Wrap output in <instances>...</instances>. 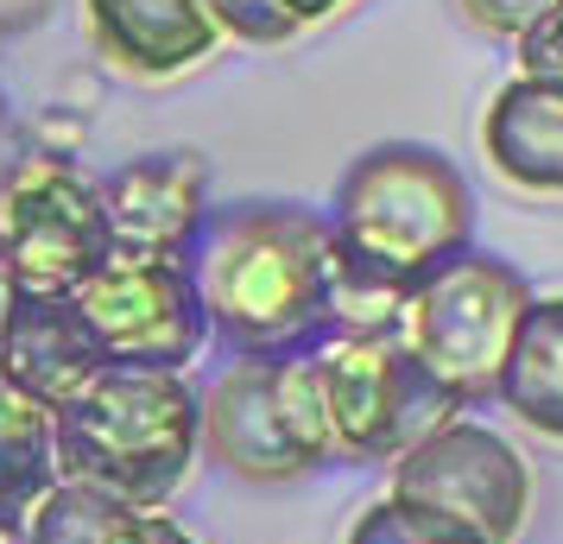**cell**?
I'll list each match as a JSON object with an SVG mask.
<instances>
[{
  "instance_id": "6da1fadb",
  "label": "cell",
  "mask_w": 563,
  "mask_h": 544,
  "mask_svg": "<svg viewBox=\"0 0 563 544\" xmlns=\"http://www.w3.org/2000/svg\"><path fill=\"white\" fill-rule=\"evenodd\" d=\"M190 279L203 291L209 336L234 362H310L335 342L330 279L335 229L305 203H229L209 209L190 241Z\"/></svg>"
},
{
  "instance_id": "7a4b0ae2",
  "label": "cell",
  "mask_w": 563,
  "mask_h": 544,
  "mask_svg": "<svg viewBox=\"0 0 563 544\" xmlns=\"http://www.w3.org/2000/svg\"><path fill=\"white\" fill-rule=\"evenodd\" d=\"M57 475L82 488L121 493L158 513L203 449V399L184 374L108 367L96 387L52 412Z\"/></svg>"
},
{
  "instance_id": "3957f363",
  "label": "cell",
  "mask_w": 563,
  "mask_h": 544,
  "mask_svg": "<svg viewBox=\"0 0 563 544\" xmlns=\"http://www.w3.org/2000/svg\"><path fill=\"white\" fill-rule=\"evenodd\" d=\"M335 247L355 259L361 273H374L393 291H418L437 266L468 254L475 229V197L437 146L418 140H386L342 171L330 209Z\"/></svg>"
},
{
  "instance_id": "277c9868",
  "label": "cell",
  "mask_w": 563,
  "mask_h": 544,
  "mask_svg": "<svg viewBox=\"0 0 563 544\" xmlns=\"http://www.w3.org/2000/svg\"><path fill=\"white\" fill-rule=\"evenodd\" d=\"M203 456L234 481H298L335 456L330 406L310 362H229L203 392Z\"/></svg>"
},
{
  "instance_id": "5b68a950",
  "label": "cell",
  "mask_w": 563,
  "mask_h": 544,
  "mask_svg": "<svg viewBox=\"0 0 563 544\" xmlns=\"http://www.w3.org/2000/svg\"><path fill=\"white\" fill-rule=\"evenodd\" d=\"M317 380H323L335 449L349 463L393 468L406 449H418L431 431H443L468 412V399L418 362V348L406 336L330 342L317 355Z\"/></svg>"
},
{
  "instance_id": "8992f818",
  "label": "cell",
  "mask_w": 563,
  "mask_h": 544,
  "mask_svg": "<svg viewBox=\"0 0 563 544\" xmlns=\"http://www.w3.org/2000/svg\"><path fill=\"white\" fill-rule=\"evenodd\" d=\"M526 311H532L526 273L507 266L500 254L468 247L450 266H437L406 298L399 336L418 348V362L431 374H443L475 406V399H500V374H507L512 336H519Z\"/></svg>"
},
{
  "instance_id": "52a82bcc",
  "label": "cell",
  "mask_w": 563,
  "mask_h": 544,
  "mask_svg": "<svg viewBox=\"0 0 563 544\" xmlns=\"http://www.w3.org/2000/svg\"><path fill=\"white\" fill-rule=\"evenodd\" d=\"M114 259L102 184L70 158H13L0 171V286L77 298Z\"/></svg>"
},
{
  "instance_id": "ba28073f",
  "label": "cell",
  "mask_w": 563,
  "mask_h": 544,
  "mask_svg": "<svg viewBox=\"0 0 563 544\" xmlns=\"http://www.w3.org/2000/svg\"><path fill=\"white\" fill-rule=\"evenodd\" d=\"M393 500L475 544H512L532 513V468L500 431L456 418L393 463Z\"/></svg>"
},
{
  "instance_id": "9c48e42d",
  "label": "cell",
  "mask_w": 563,
  "mask_h": 544,
  "mask_svg": "<svg viewBox=\"0 0 563 544\" xmlns=\"http://www.w3.org/2000/svg\"><path fill=\"white\" fill-rule=\"evenodd\" d=\"M82 317L96 323L108 362L114 367H146V374H184L209 342L203 291L190 279L184 259L153 254H114L77 291Z\"/></svg>"
},
{
  "instance_id": "30bf717a",
  "label": "cell",
  "mask_w": 563,
  "mask_h": 544,
  "mask_svg": "<svg viewBox=\"0 0 563 544\" xmlns=\"http://www.w3.org/2000/svg\"><path fill=\"white\" fill-rule=\"evenodd\" d=\"M108 348L96 323L82 317L77 298L64 291H7L0 317V374L38 406H70L82 387H96L108 374Z\"/></svg>"
},
{
  "instance_id": "8fae6325",
  "label": "cell",
  "mask_w": 563,
  "mask_h": 544,
  "mask_svg": "<svg viewBox=\"0 0 563 544\" xmlns=\"http://www.w3.org/2000/svg\"><path fill=\"white\" fill-rule=\"evenodd\" d=\"M114 254L184 259L209 222V165L197 153H146L102 178Z\"/></svg>"
},
{
  "instance_id": "7c38bea8",
  "label": "cell",
  "mask_w": 563,
  "mask_h": 544,
  "mask_svg": "<svg viewBox=\"0 0 563 544\" xmlns=\"http://www.w3.org/2000/svg\"><path fill=\"white\" fill-rule=\"evenodd\" d=\"M82 20L114 70L153 82L197 70L222 45V26L203 0H82Z\"/></svg>"
},
{
  "instance_id": "4fadbf2b",
  "label": "cell",
  "mask_w": 563,
  "mask_h": 544,
  "mask_svg": "<svg viewBox=\"0 0 563 544\" xmlns=\"http://www.w3.org/2000/svg\"><path fill=\"white\" fill-rule=\"evenodd\" d=\"M482 146L494 171L532 197H563V89L512 77L482 114Z\"/></svg>"
},
{
  "instance_id": "5bb4252c",
  "label": "cell",
  "mask_w": 563,
  "mask_h": 544,
  "mask_svg": "<svg viewBox=\"0 0 563 544\" xmlns=\"http://www.w3.org/2000/svg\"><path fill=\"white\" fill-rule=\"evenodd\" d=\"M57 481L64 475H57L52 406H38L0 374V532H26V519Z\"/></svg>"
},
{
  "instance_id": "9a60e30c",
  "label": "cell",
  "mask_w": 563,
  "mask_h": 544,
  "mask_svg": "<svg viewBox=\"0 0 563 544\" xmlns=\"http://www.w3.org/2000/svg\"><path fill=\"white\" fill-rule=\"evenodd\" d=\"M500 406L526 431L563 443V291L532 298V311L512 336L507 374H500Z\"/></svg>"
},
{
  "instance_id": "2e32d148",
  "label": "cell",
  "mask_w": 563,
  "mask_h": 544,
  "mask_svg": "<svg viewBox=\"0 0 563 544\" xmlns=\"http://www.w3.org/2000/svg\"><path fill=\"white\" fill-rule=\"evenodd\" d=\"M146 507H133L121 493L57 481L38 513L26 519V544H146Z\"/></svg>"
},
{
  "instance_id": "e0dca14e",
  "label": "cell",
  "mask_w": 563,
  "mask_h": 544,
  "mask_svg": "<svg viewBox=\"0 0 563 544\" xmlns=\"http://www.w3.org/2000/svg\"><path fill=\"white\" fill-rule=\"evenodd\" d=\"M349 544H475V539H462V532H450V525L411 513L406 500H393V493H386V500H374V507L355 519Z\"/></svg>"
},
{
  "instance_id": "ac0fdd59",
  "label": "cell",
  "mask_w": 563,
  "mask_h": 544,
  "mask_svg": "<svg viewBox=\"0 0 563 544\" xmlns=\"http://www.w3.org/2000/svg\"><path fill=\"white\" fill-rule=\"evenodd\" d=\"M203 7L222 26V38H241V45H285L291 32H305L279 0H203Z\"/></svg>"
},
{
  "instance_id": "d6986e66",
  "label": "cell",
  "mask_w": 563,
  "mask_h": 544,
  "mask_svg": "<svg viewBox=\"0 0 563 544\" xmlns=\"http://www.w3.org/2000/svg\"><path fill=\"white\" fill-rule=\"evenodd\" d=\"M519 77L563 89V0L538 20L532 32H526V38H519Z\"/></svg>"
},
{
  "instance_id": "ffe728a7",
  "label": "cell",
  "mask_w": 563,
  "mask_h": 544,
  "mask_svg": "<svg viewBox=\"0 0 563 544\" xmlns=\"http://www.w3.org/2000/svg\"><path fill=\"white\" fill-rule=\"evenodd\" d=\"M456 7H462V20H468V26L494 32V38H526V32L558 7V0H456Z\"/></svg>"
},
{
  "instance_id": "44dd1931",
  "label": "cell",
  "mask_w": 563,
  "mask_h": 544,
  "mask_svg": "<svg viewBox=\"0 0 563 544\" xmlns=\"http://www.w3.org/2000/svg\"><path fill=\"white\" fill-rule=\"evenodd\" d=\"M285 13L298 20V26H317V20H330V13H342V7H355V0H279Z\"/></svg>"
},
{
  "instance_id": "7402d4cb",
  "label": "cell",
  "mask_w": 563,
  "mask_h": 544,
  "mask_svg": "<svg viewBox=\"0 0 563 544\" xmlns=\"http://www.w3.org/2000/svg\"><path fill=\"white\" fill-rule=\"evenodd\" d=\"M146 544H197V539H190V532H184L178 519L153 513V519H146Z\"/></svg>"
},
{
  "instance_id": "603a6c76",
  "label": "cell",
  "mask_w": 563,
  "mask_h": 544,
  "mask_svg": "<svg viewBox=\"0 0 563 544\" xmlns=\"http://www.w3.org/2000/svg\"><path fill=\"white\" fill-rule=\"evenodd\" d=\"M0 133H7V89H0Z\"/></svg>"
},
{
  "instance_id": "cb8c5ba5",
  "label": "cell",
  "mask_w": 563,
  "mask_h": 544,
  "mask_svg": "<svg viewBox=\"0 0 563 544\" xmlns=\"http://www.w3.org/2000/svg\"><path fill=\"white\" fill-rule=\"evenodd\" d=\"M0 317H7V286H0Z\"/></svg>"
}]
</instances>
